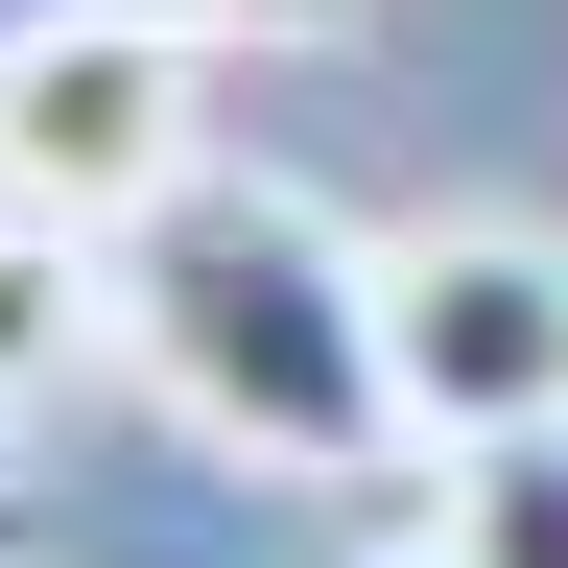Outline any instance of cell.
<instances>
[{
    "mask_svg": "<svg viewBox=\"0 0 568 568\" xmlns=\"http://www.w3.org/2000/svg\"><path fill=\"white\" fill-rule=\"evenodd\" d=\"M95 355H119V237H71V213H24V190H0V426H24V403H71Z\"/></svg>",
    "mask_w": 568,
    "mask_h": 568,
    "instance_id": "277c9868",
    "label": "cell"
},
{
    "mask_svg": "<svg viewBox=\"0 0 568 568\" xmlns=\"http://www.w3.org/2000/svg\"><path fill=\"white\" fill-rule=\"evenodd\" d=\"M166 24H213V48H332L355 0H166Z\"/></svg>",
    "mask_w": 568,
    "mask_h": 568,
    "instance_id": "8992f818",
    "label": "cell"
},
{
    "mask_svg": "<svg viewBox=\"0 0 568 568\" xmlns=\"http://www.w3.org/2000/svg\"><path fill=\"white\" fill-rule=\"evenodd\" d=\"M119 379L237 474H379L403 450V355H379V237H332L308 190L190 166L119 237Z\"/></svg>",
    "mask_w": 568,
    "mask_h": 568,
    "instance_id": "6da1fadb",
    "label": "cell"
},
{
    "mask_svg": "<svg viewBox=\"0 0 568 568\" xmlns=\"http://www.w3.org/2000/svg\"><path fill=\"white\" fill-rule=\"evenodd\" d=\"M379 568H450V545H379Z\"/></svg>",
    "mask_w": 568,
    "mask_h": 568,
    "instance_id": "ba28073f",
    "label": "cell"
},
{
    "mask_svg": "<svg viewBox=\"0 0 568 568\" xmlns=\"http://www.w3.org/2000/svg\"><path fill=\"white\" fill-rule=\"evenodd\" d=\"M0 568H24V474H0Z\"/></svg>",
    "mask_w": 568,
    "mask_h": 568,
    "instance_id": "52a82bcc",
    "label": "cell"
},
{
    "mask_svg": "<svg viewBox=\"0 0 568 568\" xmlns=\"http://www.w3.org/2000/svg\"><path fill=\"white\" fill-rule=\"evenodd\" d=\"M426 545H450V568H568V403L426 450Z\"/></svg>",
    "mask_w": 568,
    "mask_h": 568,
    "instance_id": "5b68a950",
    "label": "cell"
},
{
    "mask_svg": "<svg viewBox=\"0 0 568 568\" xmlns=\"http://www.w3.org/2000/svg\"><path fill=\"white\" fill-rule=\"evenodd\" d=\"M379 355H403V450L568 403V213H403L379 237Z\"/></svg>",
    "mask_w": 568,
    "mask_h": 568,
    "instance_id": "3957f363",
    "label": "cell"
},
{
    "mask_svg": "<svg viewBox=\"0 0 568 568\" xmlns=\"http://www.w3.org/2000/svg\"><path fill=\"white\" fill-rule=\"evenodd\" d=\"M213 166V24L166 0H24L0 24V190L71 213V237H142Z\"/></svg>",
    "mask_w": 568,
    "mask_h": 568,
    "instance_id": "7a4b0ae2",
    "label": "cell"
}]
</instances>
